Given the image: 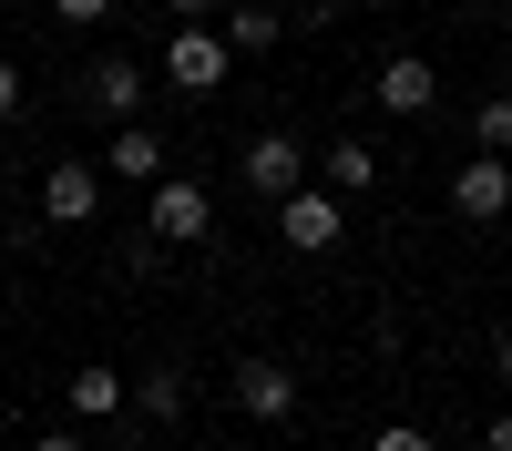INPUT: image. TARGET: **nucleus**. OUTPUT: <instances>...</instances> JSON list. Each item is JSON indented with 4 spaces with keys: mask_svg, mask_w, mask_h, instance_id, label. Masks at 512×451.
<instances>
[{
    "mask_svg": "<svg viewBox=\"0 0 512 451\" xmlns=\"http://www.w3.org/2000/svg\"><path fill=\"white\" fill-rule=\"evenodd\" d=\"M205 226H216V195H205L195 175H175V164H164V175L144 185V236H154V246H195Z\"/></svg>",
    "mask_w": 512,
    "mask_h": 451,
    "instance_id": "obj_1",
    "label": "nucleus"
},
{
    "mask_svg": "<svg viewBox=\"0 0 512 451\" xmlns=\"http://www.w3.org/2000/svg\"><path fill=\"white\" fill-rule=\"evenodd\" d=\"M277 236H287V257H328V246L349 236V195H328L308 175L297 195H277Z\"/></svg>",
    "mask_w": 512,
    "mask_h": 451,
    "instance_id": "obj_2",
    "label": "nucleus"
},
{
    "mask_svg": "<svg viewBox=\"0 0 512 451\" xmlns=\"http://www.w3.org/2000/svg\"><path fill=\"white\" fill-rule=\"evenodd\" d=\"M226 31L216 21H175V41H164V82L175 93H226Z\"/></svg>",
    "mask_w": 512,
    "mask_h": 451,
    "instance_id": "obj_3",
    "label": "nucleus"
},
{
    "mask_svg": "<svg viewBox=\"0 0 512 451\" xmlns=\"http://www.w3.org/2000/svg\"><path fill=\"white\" fill-rule=\"evenodd\" d=\"M236 410H246V421H267V431H287L297 421V400H308V390H297V369L287 359H267V349H256V359H236Z\"/></svg>",
    "mask_w": 512,
    "mask_h": 451,
    "instance_id": "obj_4",
    "label": "nucleus"
},
{
    "mask_svg": "<svg viewBox=\"0 0 512 451\" xmlns=\"http://www.w3.org/2000/svg\"><path fill=\"white\" fill-rule=\"evenodd\" d=\"M236 185H246L256 205H277V195H297V185H308V144H297V134H256V144L236 154Z\"/></svg>",
    "mask_w": 512,
    "mask_h": 451,
    "instance_id": "obj_5",
    "label": "nucleus"
},
{
    "mask_svg": "<svg viewBox=\"0 0 512 451\" xmlns=\"http://www.w3.org/2000/svg\"><path fill=\"white\" fill-rule=\"evenodd\" d=\"M451 216H461V226H502V216H512V154H461Z\"/></svg>",
    "mask_w": 512,
    "mask_h": 451,
    "instance_id": "obj_6",
    "label": "nucleus"
},
{
    "mask_svg": "<svg viewBox=\"0 0 512 451\" xmlns=\"http://www.w3.org/2000/svg\"><path fill=\"white\" fill-rule=\"evenodd\" d=\"M72 103L93 113V123H144V62H123V52H103L93 72L72 82Z\"/></svg>",
    "mask_w": 512,
    "mask_h": 451,
    "instance_id": "obj_7",
    "label": "nucleus"
},
{
    "mask_svg": "<svg viewBox=\"0 0 512 451\" xmlns=\"http://www.w3.org/2000/svg\"><path fill=\"white\" fill-rule=\"evenodd\" d=\"M103 216V164H52L41 175V226H93Z\"/></svg>",
    "mask_w": 512,
    "mask_h": 451,
    "instance_id": "obj_8",
    "label": "nucleus"
},
{
    "mask_svg": "<svg viewBox=\"0 0 512 451\" xmlns=\"http://www.w3.org/2000/svg\"><path fill=\"white\" fill-rule=\"evenodd\" d=\"M431 103H441V72L420 62V52H390V62H379V113H400V123H420Z\"/></svg>",
    "mask_w": 512,
    "mask_h": 451,
    "instance_id": "obj_9",
    "label": "nucleus"
},
{
    "mask_svg": "<svg viewBox=\"0 0 512 451\" xmlns=\"http://www.w3.org/2000/svg\"><path fill=\"white\" fill-rule=\"evenodd\" d=\"M123 410H134V421H154V431H175V421H185V369L154 359L144 380H123Z\"/></svg>",
    "mask_w": 512,
    "mask_h": 451,
    "instance_id": "obj_10",
    "label": "nucleus"
},
{
    "mask_svg": "<svg viewBox=\"0 0 512 451\" xmlns=\"http://www.w3.org/2000/svg\"><path fill=\"white\" fill-rule=\"evenodd\" d=\"M62 410H72V421H113V410H123V369L113 359H82L62 380Z\"/></svg>",
    "mask_w": 512,
    "mask_h": 451,
    "instance_id": "obj_11",
    "label": "nucleus"
},
{
    "mask_svg": "<svg viewBox=\"0 0 512 451\" xmlns=\"http://www.w3.org/2000/svg\"><path fill=\"white\" fill-rule=\"evenodd\" d=\"M103 175H123V185H154V175H164V134H154V123H113Z\"/></svg>",
    "mask_w": 512,
    "mask_h": 451,
    "instance_id": "obj_12",
    "label": "nucleus"
},
{
    "mask_svg": "<svg viewBox=\"0 0 512 451\" xmlns=\"http://www.w3.org/2000/svg\"><path fill=\"white\" fill-rule=\"evenodd\" d=\"M318 185H328V195H359V185H379V154H369L359 134H338V144L318 154Z\"/></svg>",
    "mask_w": 512,
    "mask_h": 451,
    "instance_id": "obj_13",
    "label": "nucleus"
},
{
    "mask_svg": "<svg viewBox=\"0 0 512 451\" xmlns=\"http://www.w3.org/2000/svg\"><path fill=\"white\" fill-rule=\"evenodd\" d=\"M277 11H267V0H226V52H277Z\"/></svg>",
    "mask_w": 512,
    "mask_h": 451,
    "instance_id": "obj_14",
    "label": "nucleus"
},
{
    "mask_svg": "<svg viewBox=\"0 0 512 451\" xmlns=\"http://www.w3.org/2000/svg\"><path fill=\"white\" fill-rule=\"evenodd\" d=\"M472 154H512V93H482L472 103Z\"/></svg>",
    "mask_w": 512,
    "mask_h": 451,
    "instance_id": "obj_15",
    "label": "nucleus"
},
{
    "mask_svg": "<svg viewBox=\"0 0 512 451\" xmlns=\"http://www.w3.org/2000/svg\"><path fill=\"white\" fill-rule=\"evenodd\" d=\"M369 451H441V441H431V431H410V421H390V431H379Z\"/></svg>",
    "mask_w": 512,
    "mask_h": 451,
    "instance_id": "obj_16",
    "label": "nucleus"
},
{
    "mask_svg": "<svg viewBox=\"0 0 512 451\" xmlns=\"http://www.w3.org/2000/svg\"><path fill=\"white\" fill-rule=\"evenodd\" d=\"M103 11H113V0H52V21H72V31H93Z\"/></svg>",
    "mask_w": 512,
    "mask_h": 451,
    "instance_id": "obj_17",
    "label": "nucleus"
},
{
    "mask_svg": "<svg viewBox=\"0 0 512 451\" xmlns=\"http://www.w3.org/2000/svg\"><path fill=\"white\" fill-rule=\"evenodd\" d=\"M21 113V62H0V123Z\"/></svg>",
    "mask_w": 512,
    "mask_h": 451,
    "instance_id": "obj_18",
    "label": "nucleus"
},
{
    "mask_svg": "<svg viewBox=\"0 0 512 451\" xmlns=\"http://www.w3.org/2000/svg\"><path fill=\"white\" fill-rule=\"evenodd\" d=\"M31 451H93L82 431H31Z\"/></svg>",
    "mask_w": 512,
    "mask_h": 451,
    "instance_id": "obj_19",
    "label": "nucleus"
},
{
    "mask_svg": "<svg viewBox=\"0 0 512 451\" xmlns=\"http://www.w3.org/2000/svg\"><path fill=\"white\" fill-rule=\"evenodd\" d=\"M482 451H512V410H492V421H482Z\"/></svg>",
    "mask_w": 512,
    "mask_h": 451,
    "instance_id": "obj_20",
    "label": "nucleus"
},
{
    "mask_svg": "<svg viewBox=\"0 0 512 451\" xmlns=\"http://www.w3.org/2000/svg\"><path fill=\"white\" fill-rule=\"evenodd\" d=\"M492 369H502V390H512V328H502V339H492Z\"/></svg>",
    "mask_w": 512,
    "mask_h": 451,
    "instance_id": "obj_21",
    "label": "nucleus"
},
{
    "mask_svg": "<svg viewBox=\"0 0 512 451\" xmlns=\"http://www.w3.org/2000/svg\"><path fill=\"white\" fill-rule=\"evenodd\" d=\"M164 11H175V21H205V11H216V0H164Z\"/></svg>",
    "mask_w": 512,
    "mask_h": 451,
    "instance_id": "obj_22",
    "label": "nucleus"
},
{
    "mask_svg": "<svg viewBox=\"0 0 512 451\" xmlns=\"http://www.w3.org/2000/svg\"><path fill=\"white\" fill-rule=\"evenodd\" d=\"M0 185H11V175H0Z\"/></svg>",
    "mask_w": 512,
    "mask_h": 451,
    "instance_id": "obj_23",
    "label": "nucleus"
}]
</instances>
